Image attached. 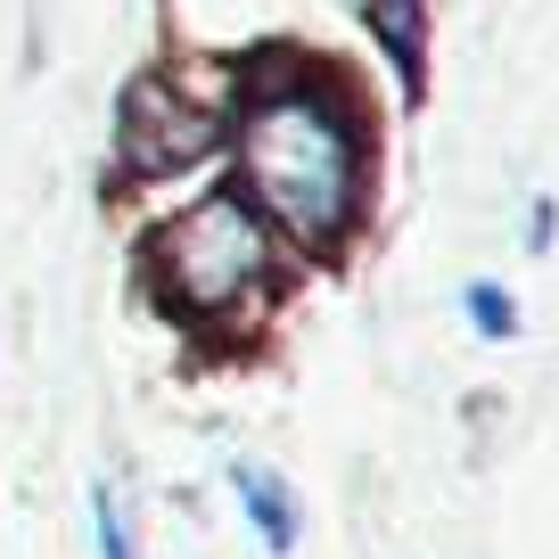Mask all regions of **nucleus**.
Segmentation results:
<instances>
[{
	"instance_id": "f257e3e1",
	"label": "nucleus",
	"mask_w": 559,
	"mask_h": 559,
	"mask_svg": "<svg viewBox=\"0 0 559 559\" xmlns=\"http://www.w3.org/2000/svg\"><path fill=\"white\" fill-rule=\"evenodd\" d=\"M239 157L255 198L297 230V239L330 247L354 223V198H362V148H354V123L337 116L321 91H263L239 116Z\"/></svg>"
},
{
	"instance_id": "7ed1b4c3",
	"label": "nucleus",
	"mask_w": 559,
	"mask_h": 559,
	"mask_svg": "<svg viewBox=\"0 0 559 559\" xmlns=\"http://www.w3.org/2000/svg\"><path fill=\"white\" fill-rule=\"evenodd\" d=\"M206 140H214V116H198L181 91L140 83L132 99H123V157H132L140 174H165V165L206 157Z\"/></svg>"
},
{
	"instance_id": "0eeeda50",
	"label": "nucleus",
	"mask_w": 559,
	"mask_h": 559,
	"mask_svg": "<svg viewBox=\"0 0 559 559\" xmlns=\"http://www.w3.org/2000/svg\"><path fill=\"white\" fill-rule=\"evenodd\" d=\"M91 526H99V559H132V535H123L116 486H91Z\"/></svg>"
},
{
	"instance_id": "20e7f679",
	"label": "nucleus",
	"mask_w": 559,
	"mask_h": 559,
	"mask_svg": "<svg viewBox=\"0 0 559 559\" xmlns=\"http://www.w3.org/2000/svg\"><path fill=\"white\" fill-rule=\"evenodd\" d=\"M230 486H239V502H247V519H255L263 551H272V559L297 551V510H288V493H280V477H272V469H239Z\"/></svg>"
},
{
	"instance_id": "423d86ee",
	"label": "nucleus",
	"mask_w": 559,
	"mask_h": 559,
	"mask_svg": "<svg viewBox=\"0 0 559 559\" xmlns=\"http://www.w3.org/2000/svg\"><path fill=\"white\" fill-rule=\"evenodd\" d=\"M461 305H469V330H477V337H510V321H519L493 280H469V297H461Z\"/></svg>"
},
{
	"instance_id": "39448f33",
	"label": "nucleus",
	"mask_w": 559,
	"mask_h": 559,
	"mask_svg": "<svg viewBox=\"0 0 559 559\" xmlns=\"http://www.w3.org/2000/svg\"><path fill=\"white\" fill-rule=\"evenodd\" d=\"M370 17H379V34L395 41V58L419 74V0H370Z\"/></svg>"
},
{
	"instance_id": "f03ea898",
	"label": "nucleus",
	"mask_w": 559,
	"mask_h": 559,
	"mask_svg": "<svg viewBox=\"0 0 559 559\" xmlns=\"http://www.w3.org/2000/svg\"><path fill=\"white\" fill-rule=\"evenodd\" d=\"M157 255H165V280H174V297L190 313H223V305H239L263 280V223L239 198H206V206H190L157 239Z\"/></svg>"
}]
</instances>
